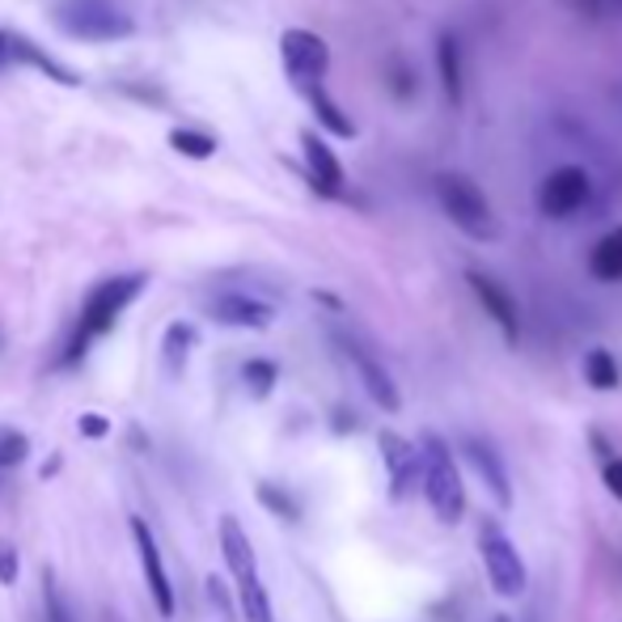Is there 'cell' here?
Returning <instances> with one entry per match:
<instances>
[{
  "instance_id": "484cf974",
  "label": "cell",
  "mask_w": 622,
  "mask_h": 622,
  "mask_svg": "<svg viewBox=\"0 0 622 622\" xmlns=\"http://www.w3.org/2000/svg\"><path fill=\"white\" fill-rule=\"evenodd\" d=\"M25 457H30V440L22 432L4 428L0 432V470H18Z\"/></svg>"
},
{
  "instance_id": "ffe728a7",
  "label": "cell",
  "mask_w": 622,
  "mask_h": 622,
  "mask_svg": "<svg viewBox=\"0 0 622 622\" xmlns=\"http://www.w3.org/2000/svg\"><path fill=\"white\" fill-rule=\"evenodd\" d=\"M436 69H440V85L449 102H462V51H457L454 34H440L436 39Z\"/></svg>"
},
{
  "instance_id": "cb8c5ba5",
  "label": "cell",
  "mask_w": 622,
  "mask_h": 622,
  "mask_svg": "<svg viewBox=\"0 0 622 622\" xmlns=\"http://www.w3.org/2000/svg\"><path fill=\"white\" fill-rule=\"evenodd\" d=\"M568 9H572L576 18H584V22H622V0H563Z\"/></svg>"
},
{
  "instance_id": "2e32d148",
  "label": "cell",
  "mask_w": 622,
  "mask_h": 622,
  "mask_svg": "<svg viewBox=\"0 0 622 622\" xmlns=\"http://www.w3.org/2000/svg\"><path fill=\"white\" fill-rule=\"evenodd\" d=\"M220 554H225V563H229V576H234V584L246 589V584H255L259 580V563H255V547H250V538H246V529H241L238 517H220Z\"/></svg>"
},
{
  "instance_id": "9a60e30c",
  "label": "cell",
  "mask_w": 622,
  "mask_h": 622,
  "mask_svg": "<svg viewBox=\"0 0 622 622\" xmlns=\"http://www.w3.org/2000/svg\"><path fill=\"white\" fill-rule=\"evenodd\" d=\"M301 153H305V174H310L313 191L326 195V199H339L343 195V166L331 153V144L322 136H313V132H305L301 136Z\"/></svg>"
},
{
  "instance_id": "e0dca14e",
  "label": "cell",
  "mask_w": 622,
  "mask_h": 622,
  "mask_svg": "<svg viewBox=\"0 0 622 622\" xmlns=\"http://www.w3.org/2000/svg\"><path fill=\"white\" fill-rule=\"evenodd\" d=\"M589 271L601 284H619L622 280V225L610 229L605 238H598V246L589 250Z\"/></svg>"
},
{
  "instance_id": "5bb4252c",
  "label": "cell",
  "mask_w": 622,
  "mask_h": 622,
  "mask_svg": "<svg viewBox=\"0 0 622 622\" xmlns=\"http://www.w3.org/2000/svg\"><path fill=\"white\" fill-rule=\"evenodd\" d=\"M208 313L220 326H238V331H267L276 322V310L250 292H220V297H212Z\"/></svg>"
},
{
  "instance_id": "5b68a950",
  "label": "cell",
  "mask_w": 622,
  "mask_h": 622,
  "mask_svg": "<svg viewBox=\"0 0 622 622\" xmlns=\"http://www.w3.org/2000/svg\"><path fill=\"white\" fill-rule=\"evenodd\" d=\"M479 554H483V572L491 580V589L500 598H521L529 584V568L517 542L500 529V521H483L479 526Z\"/></svg>"
},
{
  "instance_id": "9c48e42d",
  "label": "cell",
  "mask_w": 622,
  "mask_h": 622,
  "mask_svg": "<svg viewBox=\"0 0 622 622\" xmlns=\"http://www.w3.org/2000/svg\"><path fill=\"white\" fill-rule=\"evenodd\" d=\"M466 284H470L475 301L483 305V313L500 326V335L508 339V343H517V339H521V310H517V297H512V292L496 280V276L475 271V267L466 271Z\"/></svg>"
},
{
  "instance_id": "d6986e66",
  "label": "cell",
  "mask_w": 622,
  "mask_h": 622,
  "mask_svg": "<svg viewBox=\"0 0 622 622\" xmlns=\"http://www.w3.org/2000/svg\"><path fill=\"white\" fill-rule=\"evenodd\" d=\"M580 373H584V382L593 385V390H601V394H610V390H619L622 385L619 360L610 356L605 348H589V352H584V364H580Z\"/></svg>"
},
{
  "instance_id": "4316f807",
  "label": "cell",
  "mask_w": 622,
  "mask_h": 622,
  "mask_svg": "<svg viewBox=\"0 0 622 622\" xmlns=\"http://www.w3.org/2000/svg\"><path fill=\"white\" fill-rule=\"evenodd\" d=\"M43 605H48V622H72L69 619V605L60 598V584H55V572H43Z\"/></svg>"
},
{
  "instance_id": "7c38bea8",
  "label": "cell",
  "mask_w": 622,
  "mask_h": 622,
  "mask_svg": "<svg viewBox=\"0 0 622 622\" xmlns=\"http://www.w3.org/2000/svg\"><path fill=\"white\" fill-rule=\"evenodd\" d=\"M462 457H466V466L483 479V487L491 491L496 508L508 512L517 496H512V483H508V470H504V457L496 454L487 440H479V436H466V440H462Z\"/></svg>"
},
{
  "instance_id": "8fae6325",
  "label": "cell",
  "mask_w": 622,
  "mask_h": 622,
  "mask_svg": "<svg viewBox=\"0 0 622 622\" xmlns=\"http://www.w3.org/2000/svg\"><path fill=\"white\" fill-rule=\"evenodd\" d=\"M4 64H25V69L43 72L48 81H60V85H72V90L81 85L76 72L64 69L60 60H51L34 39H22V34H13V30H0V69H4Z\"/></svg>"
},
{
  "instance_id": "8992f818",
  "label": "cell",
  "mask_w": 622,
  "mask_h": 622,
  "mask_svg": "<svg viewBox=\"0 0 622 622\" xmlns=\"http://www.w3.org/2000/svg\"><path fill=\"white\" fill-rule=\"evenodd\" d=\"M280 55H284L288 76H292L301 90L322 85V76L331 69V48H326V39L313 34V30H284V34H280Z\"/></svg>"
},
{
  "instance_id": "83f0119b",
  "label": "cell",
  "mask_w": 622,
  "mask_h": 622,
  "mask_svg": "<svg viewBox=\"0 0 622 622\" xmlns=\"http://www.w3.org/2000/svg\"><path fill=\"white\" fill-rule=\"evenodd\" d=\"M601 483H605V491L622 504V457L614 454L610 462H601Z\"/></svg>"
},
{
  "instance_id": "ac0fdd59",
  "label": "cell",
  "mask_w": 622,
  "mask_h": 622,
  "mask_svg": "<svg viewBox=\"0 0 622 622\" xmlns=\"http://www.w3.org/2000/svg\"><path fill=\"white\" fill-rule=\"evenodd\" d=\"M301 94H305V102L313 106V115H318V123H322L326 132H335V136H343V141H352V136H356V123L339 111V102L326 94L322 85H310V90H301Z\"/></svg>"
},
{
  "instance_id": "603a6c76",
  "label": "cell",
  "mask_w": 622,
  "mask_h": 622,
  "mask_svg": "<svg viewBox=\"0 0 622 622\" xmlns=\"http://www.w3.org/2000/svg\"><path fill=\"white\" fill-rule=\"evenodd\" d=\"M241 382H246V390L255 398H267L276 390V382H280V364L276 360H246L241 364Z\"/></svg>"
},
{
  "instance_id": "4dcf8cb0",
  "label": "cell",
  "mask_w": 622,
  "mask_h": 622,
  "mask_svg": "<svg viewBox=\"0 0 622 622\" xmlns=\"http://www.w3.org/2000/svg\"><path fill=\"white\" fill-rule=\"evenodd\" d=\"M491 622H512V619H504V614H500V619H491Z\"/></svg>"
},
{
  "instance_id": "4fadbf2b",
  "label": "cell",
  "mask_w": 622,
  "mask_h": 622,
  "mask_svg": "<svg viewBox=\"0 0 622 622\" xmlns=\"http://www.w3.org/2000/svg\"><path fill=\"white\" fill-rule=\"evenodd\" d=\"M132 538H136V551H141L148 593H153V601H157L162 619H169V614H174V584H169V572H166V563H162V547H157L153 529L144 526L141 517H132Z\"/></svg>"
},
{
  "instance_id": "ba28073f",
  "label": "cell",
  "mask_w": 622,
  "mask_h": 622,
  "mask_svg": "<svg viewBox=\"0 0 622 622\" xmlns=\"http://www.w3.org/2000/svg\"><path fill=\"white\" fill-rule=\"evenodd\" d=\"M377 449H382V466L390 475V500H407L415 491V483H424V457H419V445H411L407 436L385 428L377 436Z\"/></svg>"
},
{
  "instance_id": "7402d4cb",
  "label": "cell",
  "mask_w": 622,
  "mask_h": 622,
  "mask_svg": "<svg viewBox=\"0 0 622 622\" xmlns=\"http://www.w3.org/2000/svg\"><path fill=\"white\" fill-rule=\"evenodd\" d=\"M169 148L183 153V157H191V162H208L216 153V141L208 132H195V127H174L169 132Z\"/></svg>"
},
{
  "instance_id": "44dd1931",
  "label": "cell",
  "mask_w": 622,
  "mask_h": 622,
  "mask_svg": "<svg viewBox=\"0 0 622 622\" xmlns=\"http://www.w3.org/2000/svg\"><path fill=\"white\" fill-rule=\"evenodd\" d=\"M195 348V331L187 322H174L166 331V343H162V360H166V369L178 377L183 373V364H187V352Z\"/></svg>"
},
{
  "instance_id": "d4e9b609",
  "label": "cell",
  "mask_w": 622,
  "mask_h": 622,
  "mask_svg": "<svg viewBox=\"0 0 622 622\" xmlns=\"http://www.w3.org/2000/svg\"><path fill=\"white\" fill-rule=\"evenodd\" d=\"M255 496H259V504H267L276 517H284V521H297V517H301L297 500L288 496L284 487H276V483H259V491H255Z\"/></svg>"
},
{
  "instance_id": "30bf717a",
  "label": "cell",
  "mask_w": 622,
  "mask_h": 622,
  "mask_svg": "<svg viewBox=\"0 0 622 622\" xmlns=\"http://www.w3.org/2000/svg\"><path fill=\"white\" fill-rule=\"evenodd\" d=\"M343 343V352H348V360H352V369H356V377L364 382V390H369V398L377 403L382 411H394L403 407V394H398V385H394V377H390V369H385L382 360L373 356L364 343H356V339H339Z\"/></svg>"
},
{
  "instance_id": "f1b7e54d",
  "label": "cell",
  "mask_w": 622,
  "mask_h": 622,
  "mask_svg": "<svg viewBox=\"0 0 622 622\" xmlns=\"http://www.w3.org/2000/svg\"><path fill=\"white\" fill-rule=\"evenodd\" d=\"M18 580V551L13 542H0V584H13Z\"/></svg>"
},
{
  "instance_id": "3957f363",
  "label": "cell",
  "mask_w": 622,
  "mask_h": 622,
  "mask_svg": "<svg viewBox=\"0 0 622 622\" xmlns=\"http://www.w3.org/2000/svg\"><path fill=\"white\" fill-rule=\"evenodd\" d=\"M432 191H436V204L440 212L454 220L466 238L475 241H496L500 234V220L491 212V199L483 195V187L466 174H436L432 178Z\"/></svg>"
},
{
  "instance_id": "7a4b0ae2",
  "label": "cell",
  "mask_w": 622,
  "mask_h": 622,
  "mask_svg": "<svg viewBox=\"0 0 622 622\" xmlns=\"http://www.w3.org/2000/svg\"><path fill=\"white\" fill-rule=\"evenodd\" d=\"M144 292V276L141 271H132V276H115V280H102V284L90 292V301H85V310L76 318V331L69 339V352L60 356V364H81V356L94 348V339H102L111 326H115V318H120L136 297Z\"/></svg>"
},
{
  "instance_id": "277c9868",
  "label": "cell",
  "mask_w": 622,
  "mask_h": 622,
  "mask_svg": "<svg viewBox=\"0 0 622 622\" xmlns=\"http://www.w3.org/2000/svg\"><path fill=\"white\" fill-rule=\"evenodd\" d=\"M51 18H55V30L76 43H120L136 34L132 18L120 13L111 0H64V4H55Z\"/></svg>"
},
{
  "instance_id": "f546056e",
  "label": "cell",
  "mask_w": 622,
  "mask_h": 622,
  "mask_svg": "<svg viewBox=\"0 0 622 622\" xmlns=\"http://www.w3.org/2000/svg\"><path fill=\"white\" fill-rule=\"evenodd\" d=\"M111 424L102 419V415H81V436H106Z\"/></svg>"
},
{
  "instance_id": "6da1fadb",
  "label": "cell",
  "mask_w": 622,
  "mask_h": 622,
  "mask_svg": "<svg viewBox=\"0 0 622 622\" xmlns=\"http://www.w3.org/2000/svg\"><path fill=\"white\" fill-rule=\"evenodd\" d=\"M419 457H424V483H419V491H424V500H428L432 517H436L440 526H462L470 500H466L462 466H457L449 440H440L436 432H424V436H419Z\"/></svg>"
},
{
  "instance_id": "52a82bcc",
  "label": "cell",
  "mask_w": 622,
  "mask_h": 622,
  "mask_svg": "<svg viewBox=\"0 0 622 622\" xmlns=\"http://www.w3.org/2000/svg\"><path fill=\"white\" fill-rule=\"evenodd\" d=\"M589 195H593V183H589L584 169L559 166L542 178V187H538V208H542V216H551V220H568V216L584 212Z\"/></svg>"
}]
</instances>
